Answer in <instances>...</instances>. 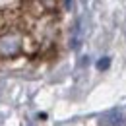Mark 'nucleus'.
Masks as SVG:
<instances>
[{
	"label": "nucleus",
	"mask_w": 126,
	"mask_h": 126,
	"mask_svg": "<svg viewBox=\"0 0 126 126\" xmlns=\"http://www.w3.org/2000/svg\"><path fill=\"white\" fill-rule=\"evenodd\" d=\"M109 64H110L109 58H101V60L97 62V68H99V70H107V68H109Z\"/></svg>",
	"instance_id": "f03ea898"
},
{
	"label": "nucleus",
	"mask_w": 126,
	"mask_h": 126,
	"mask_svg": "<svg viewBox=\"0 0 126 126\" xmlns=\"http://www.w3.org/2000/svg\"><path fill=\"white\" fill-rule=\"evenodd\" d=\"M19 48H21V39L16 35H6L0 39V54H4V56L17 54Z\"/></svg>",
	"instance_id": "f257e3e1"
}]
</instances>
